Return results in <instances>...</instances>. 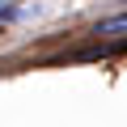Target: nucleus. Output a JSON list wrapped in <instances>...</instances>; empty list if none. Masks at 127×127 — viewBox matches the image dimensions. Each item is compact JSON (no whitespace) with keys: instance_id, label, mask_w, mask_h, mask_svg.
<instances>
[{"instance_id":"f03ea898","label":"nucleus","mask_w":127,"mask_h":127,"mask_svg":"<svg viewBox=\"0 0 127 127\" xmlns=\"http://www.w3.org/2000/svg\"><path fill=\"white\" fill-rule=\"evenodd\" d=\"M9 13H13V4H0V17H9Z\"/></svg>"},{"instance_id":"f257e3e1","label":"nucleus","mask_w":127,"mask_h":127,"mask_svg":"<svg viewBox=\"0 0 127 127\" xmlns=\"http://www.w3.org/2000/svg\"><path fill=\"white\" fill-rule=\"evenodd\" d=\"M97 34H127V17H110V21H102Z\"/></svg>"}]
</instances>
